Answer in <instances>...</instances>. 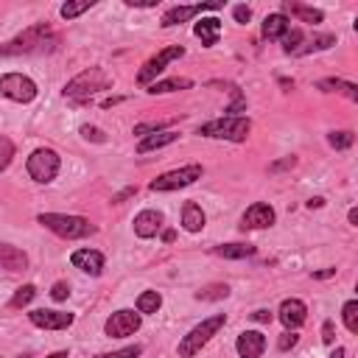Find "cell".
<instances>
[{"label":"cell","instance_id":"obj_42","mask_svg":"<svg viewBox=\"0 0 358 358\" xmlns=\"http://www.w3.org/2000/svg\"><path fill=\"white\" fill-rule=\"evenodd\" d=\"M294 165H297V157H286V159H280V162H272L269 171L277 173V171H286V168H294Z\"/></svg>","mask_w":358,"mask_h":358},{"label":"cell","instance_id":"obj_21","mask_svg":"<svg viewBox=\"0 0 358 358\" xmlns=\"http://www.w3.org/2000/svg\"><path fill=\"white\" fill-rule=\"evenodd\" d=\"M173 140H179V134L176 132H154V134H146L140 143H137V154H148V151H154V148H162V146H171Z\"/></svg>","mask_w":358,"mask_h":358},{"label":"cell","instance_id":"obj_14","mask_svg":"<svg viewBox=\"0 0 358 358\" xmlns=\"http://www.w3.org/2000/svg\"><path fill=\"white\" fill-rule=\"evenodd\" d=\"M277 316H280V322L288 327V330H297L299 325H305V319H308V308H305V302L302 299H283V305H280V311H277Z\"/></svg>","mask_w":358,"mask_h":358},{"label":"cell","instance_id":"obj_30","mask_svg":"<svg viewBox=\"0 0 358 358\" xmlns=\"http://www.w3.org/2000/svg\"><path fill=\"white\" fill-rule=\"evenodd\" d=\"M224 297H230V286H224V283H210V286H205V288H199L196 291V299H224Z\"/></svg>","mask_w":358,"mask_h":358},{"label":"cell","instance_id":"obj_6","mask_svg":"<svg viewBox=\"0 0 358 358\" xmlns=\"http://www.w3.org/2000/svg\"><path fill=\"white\" fill-rule=\"evenodd\" d=\"M202 173H205V168L196 165V162L194 165H185V168H176V171H165L157 179H151L148 191L165 194V191H176V188H188V185L196 182V179H202Z\"/></svg>","mask_w":358,"mask_h":358},{"label":"cell","instance_id":"obj_19","mask_svg":"<svg viewBox=\"0 0 358 358\" xmlns=\"http://www.w3.org/2000/svg\"><path fill=\"white\" fill-rule=\"evenodd\" d=\"M194 34L202 40L205 48H213V45L219 42V37H221V20H216V17H202V20L194 26Z\"/></svg>","mask_w":358,"mask_h":358},{"label":"cell","instance_id":"obj_35","mask_svg":"<svg viewBox=\"0 0 358 358\" xmlns=\"http://www.w3.org/2000/svg\"><path fill=\"white\" fill-rule=\"evenodd\" d=\"M12 159H15V143L6 134H0V171H6Z\"/></svg>","mask_w":358,"mask_h":358},{"label":"cell","instance_id":"obj_49","mask_svg":"<svg viewBox=\"0 0 358 358\" xmlns=\"http://www.w3.org/2000/svg\"><path fill=\"white\" fill-rule=\"evenodd\" d=\"M173 238H176V233H173V230H165V233H162V241H165V244H171Z\"/></svg>","mask_w":358,"mask_h":358},{"label":"cell","instance_id":"obj_11","mask_svg":"<svg viewBox=\"0 0 358 358\" xmlns=\"http://www.w3.org/2000/svg\"><path fill=\"white\" fill-rule=\"evenodd\" d=\"M137 330H140V313H134V311H129V308L115 311V313L107 319V325H104V333L112 336V338H126V336H132V333H137Z\"/></svg>","mask_w":358,"mask_h":358},{"label":"cell","instance_id":"obj_17","mask_svg":"<svg viewBox=\"0 0 358 358\" xmlns=\"http://www.w3.org/2000/svg\"><path fill=\"white\" fill-rule=\"evenodd\" d=\"M162 230V213L159 210H143L134 216V235L137 238H154Z\"/></svg>","mask_w":358,"mask_h":358},{"label":"cell","instance_id":"obj_46","mask_svg":"<svg viewBox=\"0 0 358 358\" xmlns=\"http://www.w3.org/2000/svg\"><path fill=\"white\" fill-rule=\"evenodd\" d=\"M336 274V269H325V272H313V277L316 280H325V277H333Z\"/></svg>","mask_w":358,"mask_h":358},{"label":"cell","instance_id":"obj_31","mask_svg":"<svg viewBox=\"0 0 358 358\" xmlns=\"http://www.w3.org/2000/svg\"><path fill=\"white\" fill-rule=\"evenodd\" d=\"M341 319H344V327H347L350 333H358V302H355V299L344 302V308H341Z\"/></svg>","mask_w":358,"mask_h":358},{"label":"cell","instance_id":"obj_29","mask_svg":"<svg viewBox=\"0 0 358 358\" xmlns=\"http://www.w3.org/2000/svg\"><path fill=\"white\" fill-rule=\"evenodd\" d=\"M93 6H95V0H68V3L59 9V15H62L65 20H76L79 15L90 12Z\"/></svg>","mask_w":358,"mask_h":358},{"label":"cell","instance_id":"obj_41","mask_svg":"<svg viewBox=\"0 0 358 358\" xmlns=\"http://www.w3.org/2000/svg\"><path fill=\"white\" fill-rule=\"evenodd\" d=\"M233 17H235V23L247 26V23L252 20V9H249V6H235V9H233Z\"/></svg>","mask_w":358,"mask_h":358},{"label":"cell","instance_id":"obj_45","mask_svg":"<svg viewBox=\"0 0 358 358\" xmlns=\"http://www.w3.org/2000/svg\"><path fill=\"white\" fill-rule=\"evenodd\" d=\"M252 319H255V322H272V311H263V308H260V311L252 313Z\"/></svg>","mask_w":358,"mask_h":358},{"label":"cell","instance_id":"obj_38","mask_svg":"<svg viewBox=\"0 0 358 358\" xmlns=\"http://www.w3.org/2000/svg\"><path fill=\"white\" fill-rule=\"evenodd\" d=\"M297 341H299V336H297L294 330H286V333L280 336V341H277V350H280V352H288L291 347H297Z\"/></svg>","mask_w":358,"mask_h":358},{"label":"cell","instance_id":"obj_32","mask_svg":"<svg viewBox=\"0 0 358 358\" xmlns=\"http://www.w3.org/2000/svg\"><path fill=\"white\" fill-rule=\"evenodd\" d=\"M302 40H305V37H302V31H299V29H288V31L280 37V42H283V51H286V54H297V51H299V45H302Z\"/></svg>","mask_w":358,"mask_h":358},{"label":"cell","instance_id":"obj_12","mask_svg":"<svg viewBox=\"0 0 358 358\" xmlns=\"http://www.w3.org/2000/svg\"><path fill=\"white\" fill-rule=\"evenodd\" d=\"M31 325L42 327V330H68L73 325V313H65V311H48V308H37L29 313Z\"/></svg>","mask_w":358,"mask_h":358},{"label":"cell","instance_id":"obj_3","mask_svg":"<svg viewBox=\"0 0 358 358\" xmlns=\"http://www.w3.org/2000/svg\"><path fill=\"white\" fill-rule=\"evenodd\" d=\"M252 132V120L247 115H224V118H216L205 126H199V134L202 137H213V140H230V143H244Z\"/></svg>","mask_w":358,"mask_h":358},{"label":"cell","instance_id":"obj_16","mask_svg":"<svg viewBox=\"0 0 358 358\" xmlns=\"http://www.w3.org/2000/svg\"><path fill=\"white\" fill-rule=\"evenodd\" d=\"M70 263L76 269H81L84 274H93V277H98L104 272V255L98 249H76L70 255Z\"/></svg>","mask_w":358,"mask_h":358},{"label":"cell","instance_id":"obj_44","mask_svg":"<svg viewBox=\"0 0 358 358\" xmlns=\"http://www.w3.org/2000/svg\"><path fill=\"white\" fill-rule=\"evenodd\" d=\"M126 6H134V9H154L159 0H123Z\"/></svg>","mask_w":358,"mask_h":358},{"label":"cell","instance_id":"obj_20","mask_svg":"<svg viewBox=\"0 0 358 358\" xmlns=\"http://www.w3.org/2000/svg\"><path fill=\"white\" fill-rule=\"evenodd\" d=\"M205 224H208L205 210H202L196 202H185V208H182V227H185L188 233H202Z\"/></svg>","mask_w":358,"mask_h":358},{"label":"cell","instance_id":"obj_7","mask_svg":"<svg viewBox=\"0 0 358 358\" xmlns=\"http://www.w3.org/2000/svg\"><path fill=\"white\" fill-rule=\"evenodd\" d=\"M26 168H29V176L34 179V182L48 185V182H54V179H56V173L62 168V159H59V154L54 148H37L29 157Z\"/></svg>","mask_w":358,"mask_h":358},{"label":"cell","instance_id":"obj_34","mask_svg":"<svg viewBox=\"0 0 358 358\" xmlns=\"http://www.w3.org/2000/svg\"><path fill=\"white\" fill-rule=\"evenodd\" d=\"M34 297H37V288H34L31 283H29V286H20V288H17V294L12 297L9 308H26V305H29Z\"/></svg>","mask_w":358,"mask_h":358},{"label":"cell","instance_id":"obj_48","mask_svg":"<svg viewBox=\"0 0 358 358\" xmlns=\"http://www.w3.org/2000/svg\"><path fill=\"white\" fill-rule=\"evenodd\" d=\"M347 219H350V224H352V227H358V210H355V208L350 210V216H347Z\"/></svg>","mask_w":358,"mask_h":358},{"label":"cell","instance_id":"obj_23","mask_svg":"<svg viewBox=\"0 0 358 358\" xmlns=\"http://www.w3.org/2000/svg\"><path fill=\"white\" fill-rule=\"evenodd\" d=\"M294 15V17H299L302 23H311V26H316V23H322L325 20V15L319 12V9H313V6H302V3H291V0H286L283 3V15Z\"/></svg>","mask_w":358,"mask_h":358},{"label":"cell","instance_id":"obj_43","mask_svg":"<svg viewBox=\"0 0 358 358\" xmlns=\"http://www.w3.org/2000/svg\"><path fill=\"white\" fill-rule=\"evenodd\" d=\"M322 341H325V344H333V341H336V330H333V322H330V319L322 325Z\"/></svg>","mask_w":358,"mask_h":358},{"label":"cell","instance_id":"obj_52","mask_svg":"<svg viewBox=\"0 0 358 358\" xmlns=\"http://www.w3.org/2000/svg\"><path fill=\"white\" fill-rule=\"evenodd\" d=\"M280 87H286V90H288V87H294V81H291V79H280Z\"/></svg>","mask_w":358,"mask_h":358},{"label":"cell","instance_id":"obj_13","mask_svg":"<svg viewBox=\"0 0 358 358\" xmlns=\"http://www.w3.org/2000/svg\"><path fill=\"white\" fill-rule=\"evenodd\" d=\"M274 208L272 205H266V202H255L247 213H244V219H241V230H266V227H272L274 224Z\"/></svg>","mask_w":358,"mask_h":358},{"label":"cell","instance_id":"obj_8","mask_svg":"<svg viewBox=\"0 0 358 358\" xmlns=\"http://www.w3.org/2000/svg\"><path fill=\"white\" fill-rule=\"evenodd\" d=\"M0 95L17 104H31L37 98V81L23 73H6L0 76Z\"/></svg>","mask_w":358,"mask_h":358},{"label":"cell","instance_id":"obj_54","mask_svg":"<svg viewBox=\"0 0 358 358\" xmlns=\"http://www.w3.org/2000/svg\"><path fill=\"white\" fill-rule=\"evenodd\" d=\"M20 358H31V355H29V352H26V355H20Z\"/></svg>","mask_w":358,"mask_h":358},{"label":"cell","instance_id":"obj_28","mask_svg":"<svg viewBox=\"0 0 358 358\" xmlns=\"http://www.w3.org/2000/svg\"><path fill=\"white\" fill-rule=\"evenodd\" d=\"M162 308V294L159 291H143L137 297V313H157Z\"/></svg>","mask_w":358,"mask_h":358},{"label":"cell","instance_id":"obj_33","mask_svg":"<svg viewBox=\"0 0 358 358\" xmlns=\"http://www.w3.org/2000/svg\"><path fill=\"white\" fill-rule=\"evenodd\" d=\"M327 143H330L336 151H344V148H350V146L355 143V134L347 132V129H344V132H330V134H327Z\"/></svg>","mask_w":358,"mask_h":358},{"label":"cell","instance_id":"obj_18","mask_svg":"<svg viewBox=\"0 0 358 358\" xmlns=\"http://www.w3.org/2000/svg\"><path fill=\"white\" fill-rule=\"evenodd\" d=\"M26 266H29V255L20 247L0 244V269H6V272H23Z\"/></svg>","mask_w":358,"mask_h":358},{"label":"cell","instance_id":"obj_10","mask_svg":"<svg viewBox=\"0 0 358 358\" xmlns=\"http://www.w3.org/2000/svg\"><path fill=\"white\" fill-rule=\"evenodd\" d=\"M224 9V0H213V3H194V6H173L162 15L159 26L162 29H173V26H182L188 20H194L196 15H205V12H219Z\"/></svg>","mask_w":358,"mask_h":358},{"label":"cell","instance_id":"obj_22","mask_svg":"<svg viewBox=\"0 0 358 358\" xmlns=\"http://www.w3.org/2000/svg\"><path fill=\"white\" fill-rule=\"evenodd\" d=\"M316 90H322V93H341L350 101H358V87L352 81H344V79H322V81H316Z\"/></svg>","mask_w":358,"mask_h":358},{"label":"cell","instance_id":"obj_50","mask_svg":"<svg viewBox=\"0 0 358 358\" xmlns=\"http://www.w3.org/2000/svg\"><path fill=\"white\" fill-rule=\"evenodd\" d=\"M322 205H325V199H319V196H316V199H311V202H308V208H311V210H313V208H322Z\"/></svg>","mask_w":358,"mask_h":358},{"label":"cell","instance_id":"obj_27","mask_svg":"<svg viewBox=\"0 0 358 358\" xmlns=\"http://www.w3.org/2000/svg\"><path fill=\"white\" fill-rule=\"evenodd\" d=\"M191 87H194V81H191V79H179V76H173V79H165V81H154V84H148V93H151V95H162V93L191 90Z\"/></svg>","mask_w":358,"mask_h":358},{"label":"cell","instance_id":"obj_37","mask_svg":"<svg viewBox=\"0 0 358 358\" xmlns=\"http://www.w3.org/2000/svg\"><path fill=\"white\" fill-rule=\"evenodd\" d=\"M143 347L140 344H132V347H123V350H115V352H104V355H95V358H140Z\"/></svg>","mask_w":358,"mask_h":358},{"label":"cell","instance_id":"obj_24","mask_svg":"<svg viewBox=\"0 0 358 358\" xmlns=\"http://www.w3.org/2000/svg\"><path fill=\"white\" fill-rule=\"evenodd\" d=\"M288 29H291V23H288V17L283 12H274V15H269L263 20V37L266 40H280Z\"/></svg>","mask_w":358,"mask_h":358},{"label":"cell","instance_id":"obj_53","mask_svg":"<svg viewBox=\"0 0 358 358\" xmlns=\"http://www.w3.org/2000/svg\"><path fill=\"white\" fill-rule=\"evenodd\" d=\"M48 358H68V352H51Z\"/></svg>","mask_w":358,"mask_h":358},{"label":"cell","instance_id":"obj_5","mask_svg":"<svg viewBox=\"0 0 358 358\" xmlns=\"http://www.w3.org/2000/svg\"><path fill=\"white\" fill-rule=\"evenodd\" d=\"M227 325V316L224 313H216L210 319H205L202 325H196L188 336H182V341H179V355L182 358H194L196 352H202V347Z\"/></svg>","mask_w":358,"mask_h":358},{"label":"cell","instance_id":"obj_1","mask_svg":"<svg viewBox=\"0 0 358 358\" xmlns=\"http://www.w3.org/2000/svg\"><path fill=\"white\" fill-rule=\"evenodd\" d=\"M59 45V34L48 23H34L20 31L15 40L0 45V56H31V54H51Z\"/></svg>","mask_w":358,"mask_h":358},{"label":"cell","instance_id":"obj_39","mask_svg":"<svg viewBox=\"0 0 358 358\" xmlns=\"http://www.w3.org/2000/svg\"><path fill=\"white\" fill-rule=\"evenodd\" d=\"M79 132H81V137H87V140H95V143H107V134H104L98 126H81Z\"/></svg>","mask_w":358,"mask_h":358},{"label":"cell","instance_id":"obj_51","mask_svg":"<svg viewBox=\"0 0 358 358\" xmlns=\"http://www.w3.org/2000/svg\"><path fill=\"white\" fill-rule=\"evenodd\" d=\"M330 358H344V347H336V350L330 352Z\"/></svg>","mask_w":358,"mask_h":358},{"label":"cell","instance_id":"obj_40","mask_svg":"<svg viewBox=\"0 0 358 358\" xmlns=\"http://www.w3.org/2000/svg\"><path fill=\"white\" fill-rule=\"evenodd\" d=\"M51 297H54L56 302H62V299H68V297H70V286H68L65 280H59V283H54V288H51Z\"/></svg>","mask_w":358,"mask_h":358},{"label":"cell","instance_id":"obj_15","mask_svg":"<svg viewBox=\"0 0 358 358\" xmlns=\"http://www.w3.org/2000/svg\"><path fill=\"white\" fill-rule=\"evenodd\" d=\"M235 350L241 358H260L266 350V336L260 330H244L235 341Z\"/></svg>","mask_w":358,"mask_h":358},{"label":"cell","instance_id":"obj_26","mask_svg":"<svg viewBox=\"0 0 358 358\" xmlns=\"http://www.w3.org/2000/svg\"><path fill=\"white\" fill-rule=\"evenodd\" d=\"M336 45V37L333 34H313L311 40H302V45H299V56H308V54H316V51H327V48H333Z\"/></svg>","mask_w":358,"mask_h":358},{"label":"cell","instance_id":"obj_47","mask_svg":"<svg viewBox=\"0 0 358 358\" xmlns=\"http://www.w3.org/2000/svg\"><path fill=\"white\" fill-rule=\"evenodd\" d=\"M132 194H134V188H129V191H123V194H118V196H115L112 202H123V199H126V196H132Z\"/></svg>","mask_w":358,"mask_h":358},{"label":"cell","instance_id":"obj_9","mask_svg":"<svg viewBox=\"0 0 358 358\" xmlns=\"http://www.w3.org/2000/svg\"><path fill=\"white\" fill-rule=\"evenodd\" d=\"M182 56H185V48H182V45L162 48L157 56H151V59L140 68V73H137V84H154V79L165 70V65H171L173 59H182Z\"/></svg>","mask_w":358,"mask_h":358},{"label":"cell","instance_id":"obj_25","mask_svg":"<svg viewBox=\"0 0 358 358\" xmlns=\"http://www.w3.org/2000/svg\"><path fill=\"white\" fill-rule=\"evenodd\" d=\"M213 252H216L219 258L244 260V258H252V255H255V247H252V244H219V247H213Z\"/></svg>","mask_w":358,"mask_h":358},{"label":"cell","instance_id":"obj_2","mask_svg":"<svg viewBox=\"0 0 358 358\" xmlns=\"http://www.w3.org/2000/svg\"><path fill=\"white\" fill-rule=\"evenodd\" d=\"M37 221L42 227H48L51 233H56L59 238H68V241H79V238H90L98 233V227L84 219V216H65V213H40Z\"/></svg>","mask_w":358,"mask_h":358},{"label":"cell","instance_id":"obj_4","mask_svg":"<svg viewBox=\"0 0 358 358\" xmlns=\"http://www.w3.org/2000/svg\"><path fill=\"white\" fill-rule=\"evenodd\" d=\"M109 87H112V76L104 68H87L79 76H73L62 93H65V98H90V95L109 90Z\"/></svg>","mask_w":358,"mask_h":358},{"label":"cell","instance_id":"obj_36","mask_svg":"<svg viewBox=\"0 0 358 358\" xmlns=\"http://www.w3.org/2000/svg\"><path fill=\"white\" fill-rule=\"evenodd\" d=\"M179 118H171V120H151V123H137L134 126V134H154V132H159V129H168V126H173Z\"/></svg>","mask_w":358,"mask_h":358}]
</instances>
